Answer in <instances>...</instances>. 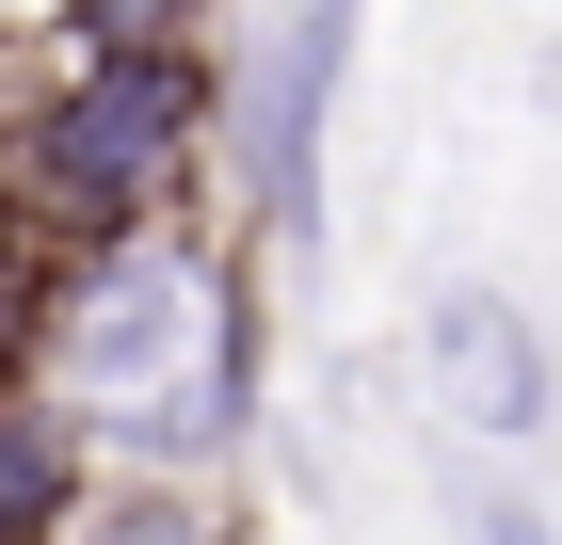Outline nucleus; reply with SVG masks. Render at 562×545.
Listing matches in <instances>:
<instances>
[{
  "mask_svg": "<svg viewBox=\"0 0 562 545\" xmlns=\"http://www.w3.org/2000/svg\"><path fill=\"white\" fill-rule=\"evenodd\" d=\"M33 385L113 450L210 465L225 433L258 418V321L225 289L210 241L177 225H130V241H65L33 289Z\"/></svg>",
  "mask_w": 562,
  "mask_h": 545,
  "instance_id": "f257e3e1",
  "label": "nucleus"
},
{
  "mask_svg": "<svg viewBox=\"0 0 562 545\" xmlns=\"http://www.w3.org/2000/svg\"><path fill=\"white\" fill-rule=\"evenodd\" d=\"M193 113H210V65L193 48H130V65H65L16 128V209L33 241H130V225L177 209L193 177Z\"/></svg>",
  "mask_w": 562,
  "mask_h": 545,
  "instance_id": "f03ea898",
  "label": "nucleus"
},
{
  "mask_svg": "<svg viewBox=\"0 0 562 545\" xmlns=\"http://www.w3.org/2000/svg\"><path fill=\"white\" fill-rule=\"evenodd\" d=\"M353 65V0H305L290 48H273V96H258V209L305 225V193H322V96H338Z\"/></svg>",
  "mask_w": 562,
  "mask_h": 545,
  "instance_id": "7ed1b4c3",
  "label": "nucleus"
},
{
  "mask_svg": "<svg viewBox=\"0 0 562 545\" xmlns=\"http://www.w3.org/2000/svg\"><path fill=\"white\" fill-rule=\"evenodd\" d=\"M434 385H450L467 433H547V337H530L498 289H450V305H434Z\"/></svg>",
  "mask_w": 562,
  "mask_h": 545,
  "instance_id": "20e7f679",
  "label": "nucleus"
},
{
  "mask_svg": "<svg viewBox=\"0 0 562 545\" xmlns=\"http://www.w3.org/2000/svg\"><path fill=\"white\" fill-rule=\"evenodd\" d=\"M48 545H225V513H210V498H177V481H145V465H113V481H97V498L65 513Z\"/></svg>",
  "mask_w": 562,
  "mask_h": 545,
  "instance_id": "39448f33",
  "label": "nucleus"
},
{
  "mask_svg": "<svg viewBox=\"0 0 562 545\" xmlns=\"http://www.w3.org/2000/svg\"><path fill=\"white\" fill-rule=\"evenodd\" d=\"M210 0H65V65H130V48H193Z\"/></svg>",
  "mask_w": 562,
  "mask_h": 545,
  "instance_id": "423d86ee",
  "label": "nucleus"
},
{
  "mask_svg": "<svg viewBox=\"0 0 562 545\" xmlns=\"http://www.w3.org/2000/svg\"><path fill=\"white\" fill-rule=\"evenodd\" d=\"M482 545H562V530H547V513H515V498H498V513H482Z\"/></svg>",
  "mask_w": 562,
  "mask_h": 545,
  "instance_id": "0eeeda50",
  "label": "nucleus"
}]
</instances>
